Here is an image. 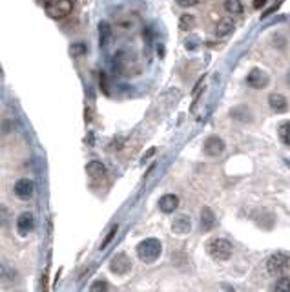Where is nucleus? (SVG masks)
<instances>
[{
  "label": "nucleus",
  "instance_id": "nucleus-16",
  "mask_svg": "<svg viewBox=\"0 0 290 292\" xmlns=\"http://www.w3.org/2000/svg\"><path fill=\"white\" fill-rule=\"evenodd\" d=\"M225 9L232 17H239L243 13V2L241 0H225Z\"/></svg>",
  "mask_w": 290,
  "mask_h": 292
},
{
  "label": "nucleus",
  "instance_id": "nucleus-12",
  "mask_svg": "<svg viewBox=\"0 0 290 292\" xmlns=\"http://www.w3.org/2000/svg\"><path fill=\"white\" fill-rule=\"evenodd\" d=\"M86 174L90 175L93 181H102L106 177V166L100 161H90L86 165Z\"/></svg>",
  "mask_w": 290,
  "mask_h": 292
},
{
  "label": "nucleus",
  "instance_id": "nucleus-24",
  "mask_svg": "<svg viewBox=\"0 0 290 292\" xmlns=\"http://www.w3.org/2000/svg\"><path fill=\"white\" fill-rule=\"evenodd\" d=\"M265 2H267V0H254V8H256V9L263 8V6H265Z\"/></svg>",
  "mask_w": 290,
  "mask_h": 292
},
{
  "label": "nucleus",
  "instance_id": "nucleus-4",
  "mask_svg": "<svg viewBox=\"0 0 290 292\" xmlns=\"http://www.w3.org/2000/svg\"><path fill=\"white\" fill-rule=\"evenodd\" d=\"M44 2V11L46 15L55 20H61V18L68 17L73 9V4L71 0H42Z\"/></svg>",
  "mask_w": 290,
  "mask_h": 292
},
{
  "label": "nucleus",
  "instance_id": "nucleus-17",
  "mask_svg": "<svg viewBox=\"0 0 290 292\" xmlns=\"http://www.w3.org/2000/svg\"><path fill=\"white\" fill-rule=\"evenodd\" d=\"M194 26H195L194 15H190V13L181 15V18H179V28H181V31H190Z\"/></svg>",
  "mask_w": 290,
  "mask_h": 292
},
{
  "label": "nucleus",
  "instance_id": "nucleus-11",
  "mask_svg": "<svg viewBox=\"0 0 290 292\" xmlns=\"http://www.w3.org/2000/svg\"><path fill=\"white\" fill-rule=\"evenodd\" d=\"M179 206V197L175 194H165L159 199V210L165 214H172L173 210H177Z\"/></svg>",
  "mask_w": 290,
  "mask_h": 292
},
{
  "label": "nucleus",
  "instance_id": "nucleus-21",
  "mask_svg": "<svg viewBox=\"0 0 290 292\" xmlns=\"http://www.w3.org/2000/svg\"><path fill=\"white\" fill-rule=\"evenodd\" d=\"M110 288H112V287H110L108 281H104V279H97L95 283L90 287V290L95 292V290H110Z\"/></svg>",
  "mask_w": 290,
  "mask_h": 292
},
{
  "label": "nucleus",
  "instance_id": "nucleus-13",
  "mask_svg": "<svg viewBox=\"0 0 290 292\" xmlns=\"http://www.w3.org/2000/svg\"><path fill=\"white\" fill-rule=\"evenodd\" d=\"M172 230H173V234H177V235L188 234V232L192 230L190 218H188V216H179V218H175L172 223Z\"/></svg>",
  "mask_w": 290,
  "mask_h": 292
},
{
  "label": "nucleus",
  "instance_id": "nucleus-25",
  "mask_svg": "<svg viewBox=\"0 0 290 292\" xmlns=\"http://www.w3.org/2000/svg\"><path fill=\"white\" fill-rule=\"evenodd\" d=\"M286 83L290 84V71H288V73H286Z\"/></svg>",
  "mask_w": 290,
  "mask_h": 292
},
{
  "label": "nucleus",
  "instance_id": "nucleus-14",
  "mask_svg": "<svg viewBox=\"0 0 290 292\" xmlns=\"http://www.w3.org/2000/svg\"><path fill=\"white\" fill-rule=\"evenodd\" d=\"M235 30V24L232 22V18H223V20L217 22V28H216V35L225 39V37L232 35Z\"/></svg>",
  "mask_w": 290,
  "mask_h": 292
},
{
  "label": "nucleus",
  "instance_id": "nucleus-3",
  "mask_svg": "<svg viewBox=\"0 0 290 292\" xmlns=\"http://www.w3.org/2000/svg\"><path fill=\"white\" fill-rule=\"evenodd\" d=\"M267 272L274 278L285 276L290 272V256L285 252H276L267 259Z\"/></svg>",
  "mask_w": 290,
  "mask_h": 292
},
{
  "label": "nucleus",
  "instance_id": "nucleus-15",
  "mask_svg": "<svg viewBox=\"0 0 290 292\" xmlns=\"http://www.w3.org/2000/svg\"><path fill=\"white\" fill-rule=\"evenodd\" d=\"M214 225H216V216H214V212L208 206H204L203 210H201V228H203L204 232L212 230Z\"/></svg>",
  "mask_w": 290,
  "mask_h": 292
},
{
  "label": "nucleus",
  "instance_id": "nucleus-18",
  "mask_svg": "<svg viewBox=\"0 0 290 292\" xmlns=\"http://www.w3.org/2000/svg\"><path fill=\"white\" fill-rule=\"evenodd\" d=\"M277 134H279V139H281L286 146H290V121L279 124V128H277Z\"/></svg>",
  "mask_w": 290,
  "mask_h": 292
},
{
  "label": "nucleus",
  "instance_id": "nucleus-9",
  "mask_svg": "<svg viewBox=\"0 0 290 292\" xmlns=\"http://www.w3.org/2000/svg\"><path fill=\"white\" fill-rule=\"evenodd\" d=\"M223 152H225V143H223L221 137L212 136L204 141V153H206V155L217 157V155H221Z\"/></svg>",
  "mask_w": 290,
  "mask_h": 292
},
{
  "label": "nucleus",
  "instance_id": "nucleus-8",
  "mask_svg": "<svg viewBox=\"0 0 290 292\" xmlns=\"http://www.w3.org/2000/svg\"><path fill=\"white\" fill-rule=\"evenodd\" d=\"M247 84L250 88L261 90V88H265L269 84V75L265 73L263 70H259V68H254V70H250V73L247 75Z\"/></svg>",
  "mask_w": 290,
  "mask_h": 292
},
{
  "label": "nucleus",
  "instance_id": "nucleus-23",
  "mask_svg": "<svg viewBox=\"0 0 290 292\" xmlns=\"http://www.w3.org/2000/svg\"><path fill=\"white\" fill-rule=\"evenodd\" d=\"M175 2H177L181 8H192V6H195L199 0H175Z\"/></svg>",
  "mask_w": 290,
  "mask_h": 292
},
{
  "label": "nucleus",
  "instance_id": "nucleus-6",
  "mask_svg": "<svg viewBox=\"0 0 290 292\" xmlns=\"http://www.w3.org/2000/svg\"><path fill=\"white\" fill-rule=\"evenodd\" d=\"M15 196L22 201H28L33 197V192H35V184L31 179H18L17 183H15V188H13Z\"/></svg>",
  "mask_w": 290,
  "mask_h": 292
},
{
  "label": "nucleus",
  "instance_id": "nucleus-22",
  "mask_svg": "<svg viewBox=\"0 0 290 292\" xmlns=\"http://www.w3.org/2000/svg\"><path fill=\"white\" fill-rule=\"evenodd\" d=\"M117 228H119L117 225H115V227H112V228H110V232H108V234H106V237H104L102 245H100V249H106V247H108V245H110V241L113 240V235L117 234Z\"/></svg>",
  "mask_w": 290,
  "mask_h": 292
},
{
  "label": "nucleus",
  "instance_id": "nucleus-2",
  "mask_svg": "<svg viewBox=\"0 0 290 292\" xmlns=\"http://www.w3.org/2000/svg\"><path fill=\"white\" fill-rule=\"evenodd\" d=\"M163 252V243L155 237H148L137 245V256L143 263H153Z\"/></svg>",
  "mask_w": 290,
  "mask_h": 292
},
{
  "label": "nucleus",
  "instance_id": "nucleus-10",
  "mask_svg": "<svg viewBox=\"0 0 290 292\" xmlns=\"http://www.w3.org/2000/svg\"><path fill=\"white\" fill-rule=\"evenodd\" d=\"M269 106L276 114H285L288 110V100L281 95V93H270L269 95Z\"/></svg>",
  "mask_w": 290,
  "mask_h": 292
},
{
  "label": "nucleus",
  "instance_id": "nucleus-5",
  "mask_svg": "<svg viewBox=\"0 0 290 292\" xmlns=\"http://www.w3.org/2000/svg\"><path fill=\"white\" fill-rule=\"evenodd\" d=\"M110 271H112L113 274H117V276L128 274V272L131 271L130 257L126 256V254H117V256L112 259V263H110Z\"/></svg>",
  "mask_w": 290,
  "mask_h": 292
},
{
  "label": "nucleus",
  "instance_id": "nucleus-19",
  "mask_svg": "<svg viewBox=\"0 0 290 292\" xmlns=\"http://www.w3.org/2000/svg\"><path fill=\"white\" fill-rule=\"evenodd\" d=\"M99 42H100V46H106V42H108V39H110V35H112V33H110V26L108 24H106V22H102V24H100L99 26Z\"/></svg>",
  "mask_w": 290,
  "mask_h": 292
},
{
  "label": "nucleus",
  "instance_id": "nucleus-1",
  "mask_svg": "<svg viewBox=\"0 0 290 292\" xmlns=\"http://www.w3.org/2000/svg\"><path fill=\"white\" fill-rule=\"evenodd\" d=\"M206 254L212 257L214 261H226L230 259L232 252H234V247L228 240H223V237H212V240L206 241Z\"/></svg>",
  "mask_w": 290,
  "mask_h": 292
},
{
  "label": "nucleus",
  "instance_id": "nucleus-20",
  "mask_svg": "<svg viewBox=\"0 0 290 292\" xmlns=\"http://www.w3.org/2000/svg\"><path fill=\"white\" fill-rule=\"evenodd\" d=\"M276 290H283V292H288L290 290V274H285L281 278L277 279L276 285H274Z\"/></svg>",
  "mask_w": 290,
  "mask_h": 292
},
{
  "label": "nucleus",
  "instance_id": "nucleus-7",
  "mask_svg": "<svg viewBox=\"0 0 290 292\" xmlns=\"http://www.w3.org/2000/svg\"><path fill=\"white\" fill-rule=\"evenodd\" d=\"M35 230V218L31 212H22L17 218V232L20 235H30Z\"/></svg>",
  "mask_w": 290,
  "mask_h": 292
}]
</instances>
